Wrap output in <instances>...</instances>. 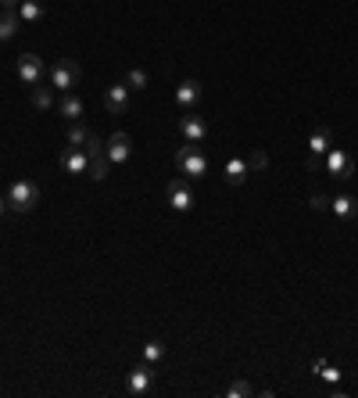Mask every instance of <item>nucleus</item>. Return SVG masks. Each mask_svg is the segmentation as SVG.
I'll use <instances>...</instances> for the list:
<instances>
[{
  "instance_id": "16",
  "label": "nucleus",
  "mask_w": 358,
  "mask_h": 398,
  "mask_svg": "<svg viewBox=\"0 0 358 398\" xmlns=\"http://www.w3.org/2000/svg\"><path fill=\"white\" fill-rule=\"evenodd\" d=\"M18 18H22V22H39V18H44V4H39V0H22V4H18Z\"/></svg>"
},
{
  "instance_id": "6",
  "label": "nucleus",
  "mask_w": 358,
  "mask_h": 398,
  "mask_svg": "<svg viewBox=\"0 0 358 398\" xmlns=\"http://www.w3.org/2000/svg\"><path fill=\"white\" fill-rule=\"evenodd\" d=\"M104 151H108V158H111L115 165L129 162V158H133V137H129V133H115L108 144H104Z\"/></svg>"
},
{
  "instance_id": "25",
  "label": "nucleus",
  "mask_w": 358,
  "mask_h": 398,
  "mask_svg": "<svg viewBox=\"0 0 358 398\" xmlns=\"http://www.w3.org/2000/svg\"><path fill=\"white\" fill-rule=\"evenodd\" d=\"M265 165H269V158H265L262 151H258V155H251V158H247V169H265Z\"/></svg>"
},
{
  "instance_id": "1",
  "label": "nucleus",
  "mask_w": 358,
  "mask_h": 398,
  "mask_svg": "<svg viewBox=\"0 0 358 398\" xmlns=\"http://www.w3.org/2000/svg\"><path fill=\"white\" fill-rule=\"evenodd\" d=\"M4 198H8V208H11V212H33L36 201H39V187H36L33 180H15L11 191H8Z\"/></svg>"
},
{
  "instance_id": "22",
  "label": "nucleus",
  "mask_w": 358,
  "mask_h": 398,
  "mask_svg": "<svg viewBox=\"0 0 358 398\" xmlns=\"http://www.w3.org/2000/svg\"><path fill=\"white\" fill-rule=\"evenodd\" d=\"M315 373H319V377H323L326 384H337V381H341V370H333V366H326L323 359L315 363Z\"/></svg>"
},
{
  "instance_id": "9",
  "label": "nucleus",
  "mask_w": 358,
  "mask_h": 398,
  "mask_svg": "<svg viewBox=\"0 0 358 398\" xmlns=\"http://www.w3.org/2000/svg\"><path fill=\"white\" fill-rule=\"evenodd\" d=\"M179 133H183L186 144H201V140L208 137V126H204L201 115H183V119H179Z\"/></svg>"
},
{
  "instance_id": "15",
  "label": "nucleus",
  "mask_w": 358,
  "mask_h": 398,
  "mask_svg": "<svg viewBox=\"0 0 358 398\" xmlns=\"http://www.w3.org/2000/svg\"><path fill=\"white\" fill-rule=\"evenodd\" d=\"M247 180V162H240V158H229L226 162V183H244Z\"/></svg>"
},
{
  "instance_id": "5",
  "label": "nucleus",
  "mask_w": 358,
  "mask_h": 398,
  "mask_svg": "<svg viewBox=\"0 0 358 398\" xmlns=\"http://www.w3.org/2000/svg\"><path fill=\"white\" fill-rule=\"evenodd\" d=\"M326 173H330V176H337V180H348V176L355 173L351 155H348V151H341V148L326 151Z\"/></svg>"
},
{
  "instance_id": "20",
  "label": "nucleus",
  "mask_w": 358,
  "mask_h": 398,
  "mask_svg": "<svg viewBox=\"0 0 358 398\" xmlns=\"http://www.w3.org/2000/svg\"><path fill=\"white\" fill-rule=\"evenodd\" d=\"M161 359H165V345H161V341H147V345H143V363L154 366V363H161Z\"/></svg>"
},
{
  "instance_id": "10",
  "label": "nucleus",
  "mask_w": 358,
  "mask_h": 398,
  "mask_svg": "<svg viewBox=\"0 0 358 398\" xmlns=\"http://www.w3.org/2000/svg\"><path fill=\"white\" fill-rule=\"evenodd\" d=\"M151 384H154V366L151 363H143V366H136L133 373H129V395H147L151 391Z\"/></svg>"
},
{
  "instance_id": "8",
  "label": "nucleus",
  "mask_w": 358,
  "mask_h": 398,
  "mask_svg": "<svg viewBox=\"0 0 358 398\" xmlns=\"http://www.w3.org/2000/svg\"><path fill=\"white\" fill-rule=\"evenodd\" d=\"M104 108H108L111 115L129 112V87H125V83H115V87H108V94H104Z\"/></svg>"
},
{
  "instance_id": "26",
  "label": "nucleus",
  "mask_w": 358,
  "mask_h": 398,
  "mask_svg": "<svg viewBox=\"0 0 358 398\" xmlns=\"http://www.w3.org/2000/svg\"><path fill=\"white\" fill-rule=\"evenodd\" d=\"M330 205V198H323V194H312V208L315 212H319V208H326Z\"/></svg>"
},
{
  "instance_id": "13",
  "label": "nucleus",
  "mask_w": 358,
  "mask_h": 398,
  "mask_svg": "<svg viewBox=\"0 0 358 398\" xmlns=\"http://www.w3.org/2000/svg\"><path fill=\"white\" fill-rule=\"evenodd\" d=\"M330 208H333V216L341 219V223H351V219L358 216V201H355L351 194H341V198H333V201H330Z\"/></svg>"
},
{
  "instance_id": "19",
  "label": "nucleus",
  "mask_w": 358,
  "mask_h": 398,
  "mask_svg": "<svg viewBox=\"0 0 358 398\" xmlns=\"http://www.w3.org/2000/svg\"><path fill=\"white\" fill-rule=\"evenodd\" d=\"M33 104H36L39 112H47L51 104H54V94H51V87H39V83H36V87H33Z\"/></svg>"
},
{
  "instance_id": "17",
  "label": "nucleus",
  "mask_w": 358,
  "mask_h": 398,
  "mask_svg": "<svg viewBox=\"0 0 358 398\" xmlns=\"http://www.w3.org/2000/svg\"><path fill=\"white\" fill-rule=\"evenodd\" d=\"M18 22H22V18H18L15 11H4V15H0V40H15Z\"/></svg>"
},
{
  "instance_id": "18",
  "label": "nucleus",
  "mask_w": 358,
  "mask_h": 398,
  "mask_svg": "<svg viewBox=\"0 0 358 398\" xmlns=\"http://www.w3.org/2000/svg\"><path fill=\"white\" fill-rule=\"evenodd\" d=\"M57 108H61V115H65V119H72V122H75V119L82 115V101H79V97H72V94H65Z\"/></svg>"
},
{
  "instance_id": "7",
  "label": "nucleus",
  "mask_w": 358,
  "mask_h": 398,
  "mask_svg": "<svg viewBox=\"0 0 358 398\" xmlns=\"http://www.w3.org/2000/svg\"><path fill=\"white\" fill-rule=\"evenodd\" d=\"M44 61H39L36 54H22V58H18V79H22V83H29V87H36V83L39 79H44Z\"/></svg>"
},
{
  "instance_id": "2",
  "label": "nucleus",
  "mask_w": 358,
  "mask_h": 398,
  "mask_svg": "<svg viewBox=\"0 0 358 398\" xmlns=\"http://www.w3.org/2000/svg\"><path fill=\"white\" fill-rule=\"evenodd\" d=\"M176 165H179V173H183V176L197 180V176H204V169H208V158L201 155L197 144H183V148L176 151Z\"/></svg>"
},
{
  "instance_id": "12",
  "label": "nucleus",
  "mask_w": 358,
  "mask_h": 398,
  "mask_svg": "<svg viewBox=\"0 0 358 398\" xmlns=\"http://www.w3.org/2000/svg\"><path fill=\"white\" fill-rule=\"evenodd\" d=\"M197 101H201V83H197V79H183L179 87H176V104L190 112Z\"/></svg>"
},
{
  "instance_id": "11",
  "label": "nucleus",
  "mask_w": 358,
  "mask_h": 398,
  "mask_svg": "<svg viewBox=\"0 0 358 398\" xmlns=\"http://www.w3.org/2000/svg\"><path fill=\"white\" fill-rule=\"evenodd\" d=\"M61 169L79 176V173H87L90 169V155L82 151V148H69V151H61Z\"/></svg>"
},
{
  "instance_id": "4",
  "label": "nucleus",
  "mask_w": 358,
  "mask_h": 398,
  "mask_svg": "<svg viewBox=\"0 0 358 398\" xmlns=\"http://www.w3.org/2000/svg\"><path fill=\"white\" fill-rule=\"evenodd\" d=\"M168 205H172L176 212H190V208H194L190 183H186V180H172V183H168Z\"/></svg>"
},
{
  "instance_id": "14",
  "label": "nucleus",
  "mask_w": 358,
  "mask_h": 398,
  "mask_svg": "<svg viewBox=\"0 0 358 398\" xmlns=\"http://www.w3.org/2000/svg\"><path fill=\"white\" fill-rule=\"evenodd\" d=\"M330 130H315L312 137H308V151H312V158H323L326 151H330Z\"/></svg>"
},
{
  "instance_id": "21",
  "label": "nucleus",
  "mask_w": 358,
  "mask_h": 398,
  "mask_svg": "<svg viewBox=\"0 0 358 398\" xmlns=\"http://www.w3.org/2000/svg\"><path fill=\"white\" fill-rule=\"evenodd\" d=\"M87 137H90L87 126H72V130H69V148H82V144H87Z\"/></svg>"
},
{
  "instance_id": "3",
  "label": "nucleus",
  "mask_w": 358,
  "mask_h": 398,
  "mask_svg": "<svg viewBox=\"0 0 358 398\" xmlns=\"http://www.w3.org/2000/svg\"><path fill=\"white\" fill-rule=\"evenodd\" d=\"M75 83H79V65H75V61H69V58H61L57 65L51 69V87L69 94V90L75 87Z\"/></svg>"
},
{
  "instance_id": "27",
  "label": "nucleus",
  "mask_w": 358,
  "mask_h": 398,
  "mask_svg": "<svg viewBox=\"0 0 358 398\" xmlns=\"http://www.w3.org/2000/svg\"><path fill=\"white\" fill-rule=\"evenodd\" d=\"M0 4H4V11H15L18 4H22V0H0Z\"/></svg>"
},
{
  "instance_id": "24",
  "label": "nucleus",
  "mask_w": 358,
  "mask_h": 398,
  "mask_svg": "<svg viewBox=\"0 0 358 398\" xmlns=\"http://www.w3.org/2000/svg\"><path fill=\"white\" fill-rule=\"evenodd\" d=\"M226 395H229V398H247V395H251V384H247V381H233V384L226 388Z\"/></svg>"
},
{
  "instance_id": "28",
  "label": "nucleus",
  "mask_w": 358,
  "mask_h": 398,
  "mask_svg": "<svg viewBox=\"0 0 358 398\" xmlns=\"http://www.w3.org/2000/svg\"><path fill=\"white\" fill-rule=\"evenodd\" d=\"M4 208H8V198H0V212H4Z\"/></svg>"
},
{
  "instance_id": "23",
  "label": "nucleus",
  "mask_w": 358,
  "mask_h": 398,
  "mask_svg": "<svg viewBox=\"0 0 358 398\" xmlns=\"http://www.w3.org/2000/svg\"><path fill=\"white\" fill-rule=\"evenodd\" d=\"M125 87H129V90H147V72L133 69L129 76H125Z\"/></svg>"
}]
</instances>
